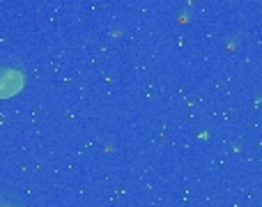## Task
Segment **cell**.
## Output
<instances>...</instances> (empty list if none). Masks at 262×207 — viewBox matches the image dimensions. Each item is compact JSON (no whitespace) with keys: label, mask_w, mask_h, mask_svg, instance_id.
I'll return each instance as SVG.
<instances>
[{"label":"cell","mask_w":262,"mask_h":207,"mask_svg":"<svg viewBox=\"0 0 262 207\" xmlns=\"http://www.w3.org/2000/svg\"><path fill=\"white\" fill-rule=\"evenodd\" d=\"M21 90H23V74L14 67L0 65V99L14 97Z\"/></svg>","instance_id":"6da1fadb"},{"label":"cell","mask_w":262,"mask_h":207,"mask_svg":"<svg viewBox=\"0 0 262 207\" xmlns=\"http://www.w3.org/2000/svg\"><path fill=\"white\" fill-rule=\"evenodd\" d=\"M0 207H23L21 205V200L18 198H14V196H0Z\"/></svg>","instance_id":"7a4b0ae2"}]
</instances>
